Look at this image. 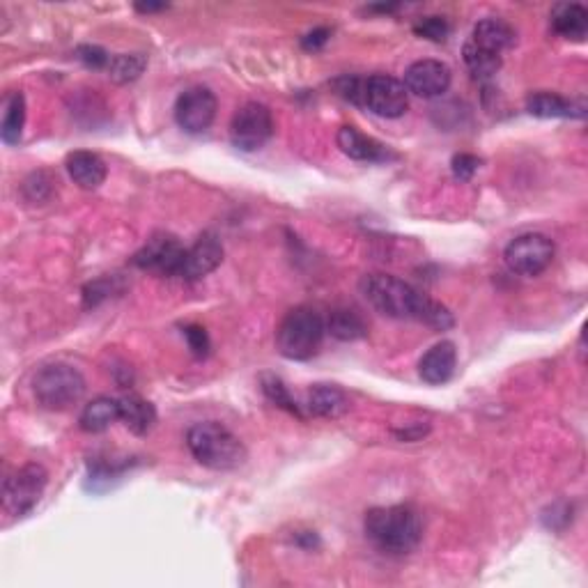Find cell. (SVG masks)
I'll use <instances>...</instances> for the list:
<instances>
[{"label": "cell", "instance_id": "31", "mask_svg": "<svg viewBox=\"0 0 588 588\" xmlns=\"http://www.w3.org/2000/svg\"><path fill=\"white\" fill-rule=\"evenodd\" d=\"M184 336H187L191 352L196 354L198 359L207 357V352H210V336H207V331L203 327H196V324H191V327L184 329Z\"/></svg>", "mask_w": 588, "mask_h": 588}, {"label": "cell", "instance_id": "23", "mask_svg": "<svg viewBox=\"0 0 588 588\" xmlns=\"http://www.w3.org/2000/svg\"><path fill=\"white\" fill-rule=\"evenodd\" d=\"M23 127H26V97L21 92H10L5 97L3 122H0V136L3 143L17 145L21 141Z\"/></svg>", "mask_w": 588, "mask_h": 588}, {"label": "cell", "instance_id": "14", "mask_svg": "<svg viewBox=\"0 0 588 588\" xmlns=\"http://www.w3.org/2000/svg\"><path fill=\"white\" fill-rule=\"evenodd\" d=\"M223 260V244L221 239L214 235V232H205L200 235L196 242H193L187 253H184V260L180 265V272L177 278H184V281H200L207 274H212L216 267L221 265Z\"/></svg>", "mask_w": 588, "mask_h": 588}, {"label": "cell", "instance_id": "13", "mask_svg": "<svg viewBox=\"0 0 588 588\" xmlns=\"http://www.w3.org/2000/svg\"><path fill=\"white\" fill-rule=\"evenodd\" d=\"M453 81V72L451 67L441 60H416L414 65H409L405 72V88L407 92H412L416 97L423 99H432L444 95V92L451 88Z\"/></svg>", "mask_w": 588, "mask_h": 588}, {"label": "cell", "instance_id": "12", "mask_svg": "<svg viewBox=\"0 0 588 588\" xmlns=\"http://www.w3.org/2000/svg\"><path fill=\"white\" fill-rule=\"evenodd\" d=\"M187 249L180 244V239L173 235H154L147 239V244L134 255V265L145 272H157L164 276H177Z\"/></svg>", "mask_w": 588, "mask_h": 588}, {"label": "cell", "instance_id": "20", "mask_svg": "<svg viewBox=\"0 0 588 588\" xmlns=\"http://www.w3.org/2000/svg\"><path fill=\"white\" fill-rule=\"evenodd\" d=\"M118 419H120V400L99 396L83 407V412L79 416V425L83 432L99 435V432H106L108 428H111Z\"/></svg>", "mask_w": 588, "mask_h": 588}, {"label": "cell", "instance_id": "3", "mask_svg": "<svg viewBox=\"0 0 588 588\" xmlns=\"http://www.w3.org/2000/svg\"><path fill=\"white\" fill-rule=\"evenodd\" d=\"M515 44V30L501 19H483L476 23L474 33L464 44L462 56L464 65L469 72L478 79L497 74L501 63H504V53Z\"/></svg>", "mask_w": 588, "mask_h": 588}, {"label": "cell", "instance_id": "25", "mask_svg": "<svg viewBox=\"0 0 588 588\" xmlns=\"http://www.w3.org/2000/svg\"><path fill=\"white\" fill-rule=\"evenodd\" d=\"M262 391H265V396L272 400L276 407H281V409H285V412L299 416V419H306L304 407H301L299 402L290 396L288 386H285L276 375H262Z\"/></svg>", "mask_w": 588, "mask_h": 588}, {"label": "cell", "instance_id": "26", "mask_svg": "<svg viewBox=\"0 0 588 588\" xmlns=\"http://www.w3.org/2000/svg\"><path fill=\"white\" fill-rule=\"evenodd\" d=\"M147 65L145 56L141 53H122V56H113L111 63H108V72H111V79L118 83H129L136 81L138 76L143 74Z\"/></svg>", "mask_w": 588, "mask_h": 588}, {"label": "cell", "instance_id": "11", "mask_svg": "<svg viewBox=\"0 0 588 588\" xmlns=\"http://www.w3.org/2000/svg\"><path fill=\"white\" fill-rule=\"evenodd\" d=\"M216 95L205 88V85H193V88L184 90L175 102V122L180 129L187 131V134H203L212 127L216 118Z\"/></svg>", "mask_w": 588, "mask_h": 588}, {"label": "cell", "instance_id": "21", "mask_svg": "<svg viewBox=\"0 0 588 588\" xmlns=\"http://www.w3.org/2000/svg\"><path fill=\"white\" fill-rule=\"evenodd\" d=\"M120 421L127 425V430L134 432V435L143 437L154 428L157 423V409H154L152 402H147L141 396H125L120 400Z\"/></svg>", "mask_w": 588, "mask_h": 588}, {"label": "cell", "instance_id": "16", "mask_svg": "<svg viewBox=\"0 0 588 588\" xmlns=\"http://www.w3.org/2000/svg\"><path fill=\"white\" fill-rule=\"evenodd\" d=\"M455 366H458V350L451 340H441V343L432 345L428 352L423 354L419 363V375L425 384L439 386L446 384L453 377Z\"/></svg>", "mask_w": 588, "mask_h": 588}, {"label": "cell", "instance_id": "30", "mask_svg": "<svg viewBox=\"0 0 588 588\" xmlns=\"http://www.w3.org/2000/svg\"><path fill=\"white\" fill-rule=\"evenodd\" d=\"M76 56H79L81 63H85L92 69H102L108 67L113 56H108V53L102 49V46H92V44H83L76 49Z\"/></svg>", "mask_w": 588, "mask_h": 588}, {"label": "cell", "instance_id": "8", "mask_svg": "<svg viewBox=\"0 0 588 588\" xmlns=\"http://www.w3.org/2000/svg\"><path fill=\"white\" fill-rule=\"evenodd\" d=\"M554 251V242L543 232H526L506 246L504 260L517 276H538L552 265Z\"/></svg>", "mask_w": 588, "mask_h": 588}, {"label": "cell", "instance_id": "17", "mask_svg": "<svg viewBox=\"0 0 588 588\" xmlns=\"http://www.w3.org/2000/svg\"><path fill=\"white\" fill-rule=\"evenodd\" d=\"M301 407L317 419H338L347 412L350 402H347L345 391L336 384H315L308 389L306 402Z\"/></svg>", "mask_w": 588, "mask_h": 588}, {"label": "cell", "instance_id": "34", "mask_svg": "<svg viewBox=\"0 0 588 588\" xmlns=\"http://www.w3.org/2000/svg\"><path fill=\"white\" fill-rule=\"evenodd\" d=\"M168 5H164V3H138L136 5V12H141V14H152V12H159V10H166Z\"/></svg>", "mask_w": 588, "mask_h": 588}, {"label": "cell", "instance_id": "27", "mask_svg": "<svg viewBox=\"0 0 588 588\" xmlns=\"http://www.w3.org/2000/svg\"><path fill=\"white\" fill-rule=\"evenodd\" d=\"M414 33L419 37H425V40L444 42L448 33H451V26H448V21L444 17H423L414 26Z\"/></svg>", "mask_w": 588, "mask_h": 588}, {"label": "cell", "instance_id": "10", "mask_svg": "<svg viewBox=\"0 0 588 588\" xmlns=\"http://www.w3.org/2000/svg\"><path fill=\"white\" fill-rule=\"evenodd\" d=\"M409 106V92L396 76L375 74L363 81V108L379 118H400Z\"/></svg>", "mask_w": 588, "mask_h": 588}, {"label": "cell", "instance_id": "5", "mask_svg": "<svg viewBox=\"0 0 588 588\" xmlns=\"http://www.w3.org/2000/svg\"><path fill=\"white\" fill-rule=\"evenodd\" d=\"M327 324L311 306H297L283 317L276 331V347L285 359L308 361L320 352Z\"/></svg>", "mask_w": 588, "mask_h": 588}, {"label": "cell", "instance_id": "24", "mask_svg": "<svg viewBox=\"0 0 588 588\" xmlns=\"http://www.w3.org/2000/svg\"><path fill=\"white\" fill-rule=\"evenodd\" d=\"M324 324H327L329 334L338 340H359L368 336L366 322H363V317L357 311H352V308H334V311L329 313V320Z\"/></svg>", "mask_w": 588, "mask_h": 588}, {"label": "cell", "instance_id": "19", "mask_svg": "<svg viewBox=\"0 0 588 588\" xmlns=\"http://www.w3.org/2000/svg\"><path fill=\"white\" fill-rule=\"evenodd\" d=\"M526 111L536 118L554 120V118H582V106L572 104L570 99L556 95V92H533L526 99Z\"/></svg>", "mask_w": 588, "mask_h": 588}, {"label": "cell", "instance_id": "9", "mask_svg": "<svg viewBox=\"0 0 588 588\" xmlns=\"http://www.w3.org/2000/svg\"><path fill=\"white\" fill-rule=\"evenodd\" d=\"M274 134L272 111L265 104L249 102L232 115L230 141L237 150L255 152L269 143Z\"/></svg>", "mask_w": 588, "mask_h": 588}, {"label": "cell", "instance_id": "33", "mask_svg": "<svg viewBox=\"0 0 588 588\" xmlns=\"http://www.w3.org/2000/svg\"><path fill=\"white\" fill-rule=\"evenodd\" d=\"M425 432H428V428H414V430H402V432H396V435L400 437V439H405V441H412V439H419V437H423Z\"/></svg>", "mask_w": 588, "mask_h": 588}, {"label": "cell", "instance_id": "4", "mask_svg": "<svg viewBox=\"0 0 588 588\" xmlns=\"http://www.w3.org/2000/svg\"><path fill=\"white\" fill-rule=\"evenodd\" d=\"M189 451L203 467L214 471H230L242 467L246 448L226 425L216 421L196 423L187 435Z\"/></svg>", "mask_w": 588, "mask_h": 588}, {"label": "cell", "instance_id": "28", "mask_svg": "<svg viewBox=\"0 0 588 588\" xmlns=\"http://www.w3.org/2000/svg\"><path fill=\"white\" fill-rule=\"evenodd\" d=\"M363 81L366 79H359V76H340L334 81V88L347 102L363 106Z\"/></svg>", "mask_w": 588, "mask_h": 588}, {"label": "cell", "instance_id": "29", "mask_svg": "<svg viewBox=\"0 0 588 588\" xmlns=\"http://www.w3.org/2000/svg\"><path fill=\"white\" fill-rule=\"evenodd\" d=\"M451 168H453V175L458 177L460 182H469L471 177L476 175V170L481 168V159L474 157V154H455L453 161H451Z\"/></svg>", "mask_w": 588, "mask_h": 588}, {"label": "cell", "instance_id": "2", "mask_svg": "<svg viewBox=\"0 0 588 588\" xmlns=\"http://www.w3.org/2000/svg\"><path fill=\"white\" fill-rule=\"evenodd\" d=\"M363 529L384 554H409L423 538L421 515L412 506L370 508L363 520Z\"/></svg>", "mask_w": 588, "mask_h": 588}, {"label": "cell", "instance_id": "6", "mask_svg": "<svg viewBox=\"0 0 588 588\" xmlns=\"http://www.w3.org/2000/svg\"><path fill=\"white\" fill-rule=\"evenodd\" d=\"M37 402L51 412H63L85 396V377L69 363H49L35 375Z\"/></svg>", "mask_w": 588, "mask_h": 588}, {"label": "cell", "instance_id": "18", "mask_svg": "<svg viewBox=\"0 0 588 588\" xmlns=\"http://www.w3.org/2000/svg\"><path fill=\"white\" fill-rule=\"evenodd\" d=\"M65 166H67L69 177H72L81 189H88V191L102 187L108 173L104 159L95 152H85V150H76L69 154Z\"/></svg>", "mask_w": 588, "mask_h": 588}, {"label": "cell", "instance_id": "15", "mask_svg": "<svg viewBox=\"0 0 588 588\" xmlns=\"http://www.w3.org/2000/svg\"><path fill=\"white\" fill-rule=\"evenodd\" d=\"M338 147L343 150L347 157L354 161H366V164H382V161L391 159L393 154L384 143H379L377 138L366 136L357 127L345 125L338 131Z\"/></svg>", "mask_w": 588, "mask_h": 588}, {"label": "cell", "instance_id": "32", "mask_svg": "<svg viewBox=\"0 0 588 588\" xmlns=\"http://www.w3.org/2000/svg\"><path fill=\"white\" fill-rule=\"evenodd\" d=\"M329 37H331L329 28H315L304 37V40H301V46H304L306 51H317L329 42Z\"/></svg>", "mask_w": 588, "mask_h": 588}, {"label": "cell", "instance_id": "7", "mask_svg": "<svg viewBox=\"0 0 588 588\" xmlns=\"http://www.w3.org/2000/svg\"><path fill=\"white\" fill-rule=\"evenodd\" d=\"M49 483V474L42 464L30 462L14 471L10 478H5L3 485V510L12 517L28 515L37 504Z\"/></svg>", "mask_w": 588, "mask_h": 588}, {"label": "cell", "instance_id": "1", "mask_svg": "<svg viewBox=\"0 0 588 588\" xmlns=\"http://www.w3.org/2000/svg\"><path fill=\"white\" fill-rule=\"evenodd\" d=\"M359 288L375 311L393 317V320H416L441 331L453 327V315L448 313L446 306L425 297L423 292L398 276L368 274L361 278Z\"/></svg>", "mask_w": 588, "mask_h": 588}, {"label": "cell", "instance_id": "22", "mask_svg": "<svg viewBox=\"0 0 588 588\" xmlns=\"http://www.w3.org/2000/svg\"><path fill=\"white\" fill-rule=\"evenodd\" d=\"M552 26L556 33L572 42H584L588 33V12L586 7L572 3L561 5L559 10L552 14Z\"/></svg>", "mask_w": 588, "mask_h": 588}]
</instances>
